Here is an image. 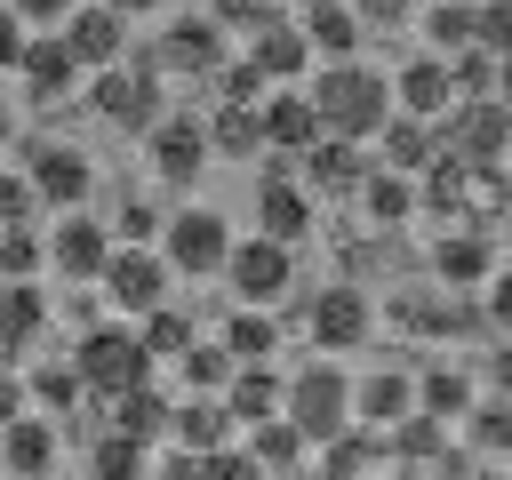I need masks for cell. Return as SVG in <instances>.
<instances>
[{
  "label": "cell",
  "instance_id": "8",
  "mask_svg": "<svg viewBox=\"0 0 512 480\" xmlns=\"http://www.w3.org/2000/svg\"><path fill=\"white\" fill-rule=\"evenodd\" d=\"M224 248H232V224H224L216 208H176V216L160 224V256H168V272H184V280L224 272Z\"/></svg>",
  "mask_w": 512,
  "mask_h": 480
},
{
  "label": "cell",
  "instance_id": "53",
  "mask_svg": "<svg viewBox=\"0 0 512 480\" xmlns=\"http://www.w3.org/2000/svg\"><path fill=\"white\" fill-rule=\"evenodd\" d=\"M496 104H512V56H496V88H488Z\"/></svg>",
  "mask_w": 512,
  "mask_h": 480
},
{
  "label": "cell",
  "instance_id": "6",
  "mask_svg": "<svg viewBox=\"0 0 512 480\" xmlns=\"http://www.w3.org/2000/svg\"><path fill=\"white\" fill-rule=\"evenodd\" d=\"M432 136H440V152H456V160H504V152H512V104H496V96H456V104L432 120Z\"/></svg>",
  "mask_w": 512,
  "mask_h": 480
},
{
  "label": "cell",
  "instance_id": "22",
  "mask_svg": "<svg viewBox=\"0 0 512 480\" xmlns=\"http://www.w3.org/2000/svg\"><path fill=\"white\" fill-rule=\"evenodd\" d=\"M512 208V160H464V184H456V224H504Z\"/></svg>",
  "mask_w": 512,
  "mask_h": 480
},
{
  "label": "cell",
  "instance_id": "32",
  "mask_svg": "<svg viewBox=\"0 0 512 480\" xmlns=\"http://www.w3.org/2000/svg\"><path fill=\"white\" fill-rule=\"evenodd\" d=\"M48 328V296L32 280H0V352H24Z\"/></svg>",
  "mask_w": 512,
  "mask_h": 480
},
{
  "label": "cell",
  "instance_id": "9",
  "mask_svg": "<svg viewBox=\"0 0 512 480\" xmlns=\"http://www.w3.org/2000/svg\"><path fill=\"white\" fill-rule=\"evenodd\" d=\"M304 320H312V344H320V352H360V344L376 336V304H368V288H360V280L320 288Z\"/></svg>",
  "mask_w": 512,
  "mask_h": 480
},
{
  "label": "cell",
  "instance_id": "33",
  "mask_svg": "<svg viewBox=\"0 0 512 480\" xmlns=\"http://www.w3.org/2000/svg\"><path fill=\"white\" fill-rule=\"evenodd\" d=\"M304 448H312V440H304L288 416L248 424V464H256V472H296V464H304Z\"/></svg>",
  "mask_w": 512,
  "mask_h": 480
},
{
  "label": "cell",
  "instance_id": "55",
  "mask_svg": "<svg viewBox=\"0 0 512 480\" xmlns=\"http://www.w3.org/2000/svg\"><path fill=\"white\" fill-rule=\"evenodd\" d=\"M496 232H504V240H512V208H504V224H496Z\"/></svg>",
  "mask_w": 512,
  "mask_h": 480
},
{
  "label": "cell",
  "instance_id": "3",
  "mask_svg": "<svg viewBox=\"0 0 512 480\" xmlns=\"http://www.w3.org/2000/svg\"><path fill=\"white\" fill-rule=\"evenodd\" d=\"M88 104H96V120H112V128H128V136H144L168 104H160V64L136 48V56H120V64H96V80H88Z\"/></svg>",
  "mask_w": 512,
  "mask_h": 480
},
{
  "label": "cell",
  "instance_id": "48",
  "mask_svg": "<svg viewBox=\"0 0 512 480\" xmlns=\"http://www.w3.org/2000/svg\"><path fill=\"white\" fill-rule=\"evenodd\" d=\"M160 224H168L160 208H144V200H128V208H120V224H112V240H160Z\"/></svg>",
  "mask_w": 512,
  "mask_h": 480
},
{
  "label": "cell",
  "instance_id": "50",
  "mask_svg": "<svg viewBox=\"0 0 512 480\" xmlns=\"http://www.w3.org/2000/svg\"><path fill=\"white\" fill-rule=\"evenodd\" d=\"M480 384H488V392H512V336H504V344L480 360Z\"/></svg>",
  "mask_w": 512,
  "mask_h": 480
},
{
  "label": "cell",
  "instance_id": "1",
  "mask_svg": "<svg viewBox=\"0 0 512 480\" xmlns=\"http://www.w3.org/2000/svg\"><path fill=\"white\" fill-rule=\"evenodd\" d=\"M312 96V112H320V136H376L384 128V112H392V80L376 72V64H360V56H336V64H320V80L304 88Z\"/></svg>",
  "mask_w": 512,
  "mask_h": 480
},
{
  "label": "cell",
  "instance_id": "15",
  "mask_svg": "<svg viewBox=\"0 0 512 480\" xmlns=\"http://www.w3.org/2000/svg\"><path fill=\"white\" fill-rule=\"evenodd\" d=\"M296 160H304V184H312L320 200H352V192H360V176H368L360 136H312Z\"/></svg>",
  "mask_w": 512,
  "mask_h": 480
},
{
  "label": "cell",
  "instance_id": "34",
  "mask_svg": "<svg viewBox=\"0 0 512 480\" xmlns=\"http://www.w3.org/2000/svg\"><path fill=\"white\" fill-rule=\"evenodd\" d=\"M208 152H224V160L264 152V112H256V104H216V120H208Z\"/></svg>",
  "mask_w": 512,
  "mask_h": 480
},
{
  "label": "cell",
  "instance_id": "19",
  "mask_svg": "<svg viewBox=\"0 0 512 480\" xmlns=\"http://www.w3.org/2000/svg\"><path fill=\"white\" fill-rule=\"evenodd\" d=\"M24 176H32V192H40V208H80V200L96 192V168H88V160H80L72 144H40Z\"/></svg>",
  "mask_w": 512,
  "mask_h": 480
},
{
  "label": "cell",
  "instance_id": "17",
  "mask_svg": "<svg viewBox=\"0 0 512 480\" xmlns=\"http://www.w3.org/2000/svg\"><path fill=\"white\" fill-rule=\"evenodd\" d=\"M248 64L264 72V88H280V80H304V72H312V40H304V24H296V16H272V24H256V32H248Z\"/></svg>",
  "mask_w": 512,
  "mask_h": 480
},
{
  "label": "cell",
  "instance_id": "27",
  "mask_svg": "<svg viewBox=\"0 0 512 480\" xmlns=\"http://www.w3.org/2000/svg\"><path fill=\"white\" fill-rule=\"evenodd\" d=\"M456 424H464V448L480 464H512V392H472V408Z\"/></svg>",
  "mask_w": 512,
  "mask_h": 480
},
{
  "label": "cell",
  "instance_id": "41",
  "mask_svg": "<svg viewBox=\"0 0 512 480\" xmlns=\"http://www.w3.org/2000/svg\"><path fill=\"white\" fill-rule=\"evenodd\" d=\"M48 264V240L32 224H0V280H32Z\"/></svg>",
  "mask_w": 512,
  "mask_h": 480
},
{
  "label": "cell",
  "instance_id": "56",
  "mask_svg": "<svg viewBox=\"0 0 512 480\" xmlns=\"http://www.w3.org/2000/svg\"><path fill=\"white\" fill-rule=\"evenodd\" d=\"M280 8H312V0H280Z\"/></svg>",
  "mask_w": 512,
  "mask_h": 480
},
{
  "label": "cell",
  "instance_id": "47",
  "mask_svg": "<svg viewBox=\"0 0 512 480\" xmlns=\"http://www.w3.org/2000/svg\"><path fill=\"white\" fill-rule=\"evenodd\" d=\"M352 16H360L368 32H400V24L416 16V0H352Z\"/></svg>",
  "mask_w": 512,
  "mask_h": 480
},
{
  "label": "cell",
  "instance_id": "51",
  "mask_svg": "<svg viewBox=\"0 0 512 480\" xmlns=\"http://www.w3.org/2000/svg\"><path fill=\"white\" fill-rule=\"evenodd\" d=\"M8 8H16L24 24H64V8H72V0H8Z\"/></svg>",
  "mask_w": 512,
  "mask_h": 480
},
{
  "label": "cell",
  "instance_id": "45",
  "mask_svg": "<svg viewBox=\"0 0 512 480\" xmlns=\"http://www.w3.org/2000/svg\"><path fill=\"white\" fill-rule=\"evenodd\" d=\"M472 296H480V320H488L496 336H512V264H496V272H488Z\"/></svg>",
  "mask_w": 512,
  "mask_h": 480
},
{
  "label": "cell",
  "instance_id": "24",
  "mask_svg": "<svg viewBox=\"0 0 512 480\" xmlns=\"http://www.w3.org/2000/svg\"><path fill=\"white\" fill-rule=\"evenodd\" d=\"M360 208H368V224L376 232H400L408 216H416V176L408 168H392V160H368V176H360V192H352Z\"/></svg>",
  "mask_w": 512,
  "mask_h": 480
},
{
  "label": "cell",
  "instance_id": "31",
  "mask_svg": "<svg viewBox=\"0 0 512 480\" xmlns=\"http://www.w3.org/2000/svg\"><path fill=\"white\" fill-rule=\"evenodd\" d=\"M376 144H384V160H392V168H408V176H416V168H424V160L440 152V136H432V120H424V112H400V104L384 112V128H376Z\"/></svg>",
  "mask_w": 512,
  "mask_h": 480
},
{
  "label": "cell",
  "instance_id": "57",
  "mask_svg": "<svg viewBox=\"0 0 512 480\" xmlns=\"http://www.w3.org/2000/svg\"><path fill=\"white\" fill-rule=\"evenodd\" d=\"M416 8H424V0H416Z\"/></svg>",
  "mask_w": 512,
  "mask_h": 480
},
{
  "label": "cell",
  "instance_id": "5",
  "mask_svg": "<svg viewBox=\"0 0 512 480\" xmlns=\"http://www.w3.org/2000/svg\"><path fill=\"white\" fill-rule=\"evenodd\" d=\"M168 280H176V272H168V256H160L152 240H112V256H104V272H96L104 304H112V312H128V320H136V312H152V304L168 296Z\"/></svg>",
  "mask_w": 512,
  "mask_h": 480
},
{
  "label": "cell",
  "instance_id": "16",
  "mask_svg": "<svg viewBox=\"0 0 512 480\" xmlns=\"http://www.w3.org/2000/svg\"><path fill=\"white\" fill-rule=\"evenodd\" d=\"M104 256H112V224H96V216H80V208H64V224L48 232V264H56L64 280H88V288H96V272H104Z\"/></svg>",
  "mask_w": 512,
  "mask_h": 480
},
{
  "label": "cell",
  "instance_id": "20",
  "mask_svg": "<svg viewBox=\"0 0 512 480\" xmlns=\"http://www.w3.org/2000/svg\"><path fill=\"white\" fill-rule=\"evenodd\" d=\"M256 232H272V240H304L312 232V184H296L288 168H272L264 184H256Z\"/></svg>",
  "mask_w": 512,
  "mask_h": 480
},
{
  "label": "cell",
  "instance_id": "23",
  "mask_svg": "<svg viewBox=\"0 0 512 480\" xmlns=\"http://www.w3.org/2000/svg\"><path fill=\"white\" fill-rule=\"evenodd\" d=\"M392 104L400 112H424V120H440L448 104H456V80H448V56H408L400 72H392Z\"/></svg>",
  "mask_w": 512,
  "mask_h": 480
},
{
  "label": "cell",
  "instance_id": "10",
  "mask_svg": "<svg viewBox=\"0 0 512 480\" xmlns=\"http://www.w3.org/2000/svg\"><path fill=\"white\" fill-rule=\"evenodd\" d=\"M16 80H24L32 104H64V96L80 88V56H72V40H64V32H24Z\"/></svg>",
  "mask_w": 512,
  "mask_h": 480
},
{
  "label": "cell",
  "instance_id": "11",
  "mask_svg": "<svg viewBox=\"0 0 512 480\" xmlns=\"http://www.w3.org/2000/svg\"><path fill=\"white\" fill-rule=\"evenodd\" d=\"M144 152H152L160 184H192V176L208 168V120H192V112H160V120L144 128Z\"/></svg>",
  "mask_w": 512,
  "mask_h": 480
},
{
  "label": "cell",
  "instance_id": "4",
  "mask_svg": "<svg viewBox=\"0 0 512 480\" xmlns=\"http://www.w3.org/2000/svg\"><path fill=\"white\" fill-rule=\"evenodd\" d=\"M72 368H80V392L112 400V392H128V384L152 376V352H144V336H136L128 320H96V328L72 344Z\"/></svg>",
  "mask_w": 512,
  "mask_h": 480
},
{
  "label": "cell",
  "instance_id": "38",
  "mask_svg": "<svg viewBox=\"0 0 512 480\" xmlns=\"http://www.w3.org/2000/svg\"><path fill=\"white\" fill-rule=\"evenodd\" d=\"M112 424H120V432H136V440H160V432H168V400L152 392V376H144V384H128V392H112Z\"/></svg>",
  "mask_w": 512,
  "mask_h": 480
},
{
  "label": "cell",
  "instance_id": "46",
  "mask_svg": "<svg viewBox=\"0 0 512 480\" xmlns=\"http://www.w3.org/2000/svg\"><path fill=\"white\" fill-rule=\"evenodd\" d=\"M32 216H40V192H32V176L0 168V224H32Z\"/></svg>",
  "mask_w": 512,
  "mask_h": 480
},
{
  "label": "cell",
  "instance_id": "37",
  "mask_svg": "<svg viewBox=\"0 0 512 480\" xmlns=\"http://www.w3.org/2000/svg\"><path fill=\"white\" fill-rule=\"evenodd\" d=\"M136 336H144V352H152V360H176V352H184L200 328H192V312H176V304L160 296L152 312H136Z\"/></svg>",
  "mask_w": 512,
  "mask_h": 480
},
{
  "label": "cell",
  "instance_id": "44",
  "mask_svg": "<svg viewBox=\"0 0 512 480\" xmlns=\"http://www.w3.org/2000/svg\"><path fill=\"white\" fill-rule=\"evenodd\" d=\"M208 88H216V104H256V96H264V72L240 56V64H216V72H208Z\"/></svg>",
  "mask_w": 512,
  "mask_h": 480
},
{
  "label": "cell",
  "instance_id": "18",
  "mask_svg": "<svg viewBox=\"0 0 512 480\" xmlns=\"http://www.w3.org/2000/svg\"><path fill=\"white\" fill-rule=\"evenodd\" d=\"M256 112H264V152H304L312 136H320V112H312V96L296 88V80H280L272 96H256Z\"/></svg>",
  "mask_w": 512,
  "mask_h": 480
},
{
  "label": "cell",
  "instance_id": "40",
  "mask_svg": "<svg viewBox=\"0 0 512 480\" xmlns=\"http://www.w3.org/2000/svg\"><path fill=\"white\" fill-rule=\"evenodd\" d=\"M144 464H152V440L120 432V424H112V432L88 448V472H112V480H120V472H144Z\"/></svg>",
  "mask_w": 512,
  "mask_h": 480
},
{
  "label": "cell",
  "instance_id": "7",
  "mask_svg": "<svg viewBox=\"0 0 512 480\" xmlns=\"http://www.w3.org/2000/svg\"><path fill=\"white\" fill-rule=\"evenodd\" d=\"M224 280H232V296H240V304H280V296L296 288V256H288V240L248 232V240H232V248H224Z\"/></svg>",
  "mask_w": 512,
  "mask_h": 480
},
{
  "label": "cell",
  "instance_id": "25",
  "mask_svg": "<svg viewBox=\"0 0 512 480\" xmlns=\"http://www.w3.org/2000/svg\"><path fill=\"white\" fill-rule=\"evenodd\" d=\"M296 24H304V40H312V56H320V64L360 56V40H368V24L352 16V0H312V8H296Z\"/></svg>",
  "mask_w": 512,
  "mask_h": 480
},
{
  "label": "cell",
  "instance_id": "13",
  "mask_svg": "<svg viewBox=\"0 0 512 480\" xmlns=\"http://www.w3.org/2000/svg\"><path fill=\"white\" fill-rule=\"evenodd\" d=\"M144 56H152L160 72H192V80H208V72L224 64V24H216V16H176Z\"/></svg>",
  "mask_w": 512,
  "mask_h": 480
},
{
  "label": "cell",
  "instance_id": "30",
  "mask_svg": "<svg viewBox=\"0 0 512 480\" xmlns=\"http://www.w3.org/2000/svg\"><path fill=\"white\" fill-rule=\"evenodd\" d=\"M168 432H176V448H216V440H232V408H224V392H192L184 408H168Z\"/></svg>",
  "mask_w": 512,
  "mask_h": 480
},
{
  "label": "cell",
  "instance_id": "29",
  "mask_svg": "<svg viewBox=\"0 0 512 480\" xmlns=\"http://www.w3.org/2000/svg\"><path fill=\"white\" fill-rule=\"evenodd\" d=\"M224 408H232V424L280 416V376H272V360H240V368L224 376Z\"/></svg>",
  "mask_w": 512,
  "mask_h": 480
},
{
  "label": "cell",
  "instance_id": "35",
  "mask_svg": "<svg viewBox=\"0 0 512 480\" xmlns=\"http://www.w3.org/2000/svg\"><path fill=\"white\" fill-rule=\"evenodd\" d=\"M224 352H232V360H272V352H280V320H272V304H240V312L224 320Z\"/></svg>",
  "mask_w": 512,
  "mask_h": 480
},
{
  "label": "cell",
  "instance_id": "36",
  "mask_svg": "<svg viewBox=\"0 0 512 480\" xmlns=\"http://www.w3.org/2000/svg\"><path fill=\"white\" fill-rule=\"evenodd\" d=\"M416 24H424V48H432V56L472 48V0H424V8H416Z\"/></svg>",
  "mask_w": 512,
  "mask_h": 480
},
{
  "label": "cell",
  "instance_id": "39",
  "mask_svg": "<svg viewBox=\"0 0 512 480\" xmlns=\"http://www.w3.org/2000/svg\"><path fill=\"white\" fill-rule=\"evenodd\" d=\"M176 368H184V384H192V392H224V376H232L240 360L224 352V336H216V344H200V336H192V344L176 352Z\"/></svg>",
  "mask_w": 512,
  "mask_h": 480
},
{
  "label": "cell",
  "instance_id": "42",
  "mask_svg": "<svg viewBox=\"0 0 512 480\" xmlns=\"http://www.w3.org/2000/svg\"><path fill=\"white\" fill-rule=\"evenodd\" d=\"M24 400H40V408H56V416H64V408L80 400V368H72V360L32 368V376H24Z\"/></svg>",
  "mask_w": 512,
  "mask_h": 480
},
{
  "label": "cell",
  "instance_id": "28",
  "mask_svg": "<svg viewBox=\"0 0 512 480\" xmlns=\"http://www.w3.org/2000/svg\"><path fill=\"white\" fill-rule=\"evenodd\" d=\"M472 392H480V376H472V368H456V360L416 368V408H424V416H440V424H456V416L472 408Z\"/></svg>",
  "mask_w": 512,
  "mask_h": 480
},
{
  "label": "cell",
  "instance_id": "14",
  "mask_svg": "<svg viewBox=\"0 0 512 480\" xmlns=\"http://www.w3.org/2000/svg\"><path fill=\"white\" fill-rule=\"evenodd\" d=\"M64 40H72V56H80V72H96V64H120L128 56V16L112 8V0H88V8H64V24H56Z\"/></svg>",
  "mask_w": 512,
  "mask_h": 480
},
{
  "label": "cell",
  "instance_id": "43",
  "mask_svg": "<svg viewBox=\"0 0 512 480\" xmlns=\"http://www.w3.org/2000/svg\"><path fill=\"white\" fill-rule=\"evenodd\" d=\"M472 40L488 56H512V0H472Z\"/></svg>",
  "mask_w": 512,
  "mask_h": 480
},
{
  "label": "cell",
  "instance_id": "2",
  "mask_svg": "<svg viewBox=\"0 0 512 480\" xmlns=\"http://www.w3.org/2000/svg\"><path fill=\"white\" fill-rule=\"evenodd\" d=\"M280 416H288L312 448L352 424V376L336 368V352H320V360H304L296 376H280Z\"/></svg>",
  "mask_w": 512,
  "mask_h": 480
},
{
  "label": "cell",
  "instance_id": "52",
  "mask_svg": "<svg viewBox=\"0 0 512 480\" xmlns=\"http://www.w3.org/2000/svg\"><path fill=\"white\" fill-rule=\"evenodd\" d=\"M16 408H24V376H16V368H0V424H8Z\"/></svg>",
  "mask_w": 512,
  "mask_h": 480
},
{
  "label": "cell",
  "instance_id": "49",
  "mask_svg": "<svg viewBox=\"0 0 512 480\" xmlns=\"http://www.w3.org/2000/svg\"><path fill=\"white\" fill-rule=\"evenodd\" d=\"M24 32H32V24H24L16 8H0V72H16V56H24Z\"/></svg>",
  "mask_w": 512,
  "mask_h": 480
},
{
  "label": "cell",
  "instance_id": "21",
  "mask_svg": "<svg viewBox=\"0 0 512 480\" xmlns=\"http://www.w3.org/2000/svg\"><path fill=\"white\" fill-rule=\"evenodd\" d=\"M408 408H416V368H368L352 384V424H368V432L400 424Z\"/></svg>",
  "mask_w": 512,
  "mask_h": 480
},
{
  "label": "cell",
  "instance_id": "54",
  "mask_svg": "<svg viewBox=\"0 0 512 480\" xmlns=\"http://www.w3.org/2000/svg\"><path fill=\"white\" fill-rule=\"evenodd\" d=\"M112 8H120V16H152L160 0H112Z\"/></svg>",
  "mask_w": 512,
  "mask_h": 480
},
{
  "label": "cell",
  "instance_id": "26",
  "mask_svg": "<svg viewBox=\"0 0 512 480\" xmlns=\"http://www.w3.org/2000/svg\"><path fill=\"white\" fill-rule=\"evenodd\" d=\"M48 464H56V424L16 408V416L0 424V472H16V480H40Z\"/></svg>",
  "mask_w": 512,
  "mask_h": 480
},
{
  "label": "cell",
  "instance_id": "12",
  "mask_svg": "<svg viewBox=\"0 0 512 480\" xmlns=\"http://www.w3.org/2000/svg\"><path fill=\"white\" fill-rule=\"evenodd\" d=\"M488 272H496V232H488V224H448V232L432 240V280H440V288L472 296Z\"/></svg>",
  "mask_w": 512,
  "mask_h": 480
}]
</instances>
